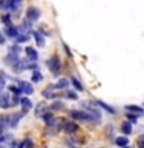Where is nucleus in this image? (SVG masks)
I'll return each instance as SVG.
<instances>
[{"instance_id":"1","label":"nucleus","mask_w":144,"mask_h":148,"mask_svg":"<svg viewBox=\"0 0 144 148\" xmlns=\"http://www.w3.org/2000/svg\"><path fill=\"white\" fill-rule=\"evenodd\" d=\"M70 116L76 120H95L91 117V114H88L87 111H78V110H73L70 111Z\"/></svg>"},{"instance_id":"2","label":"nucleus","mask_w":144,"mask_h":148,"mask_svg":"<svg viewBox=\"0 0 144 148\" xmlns=\"http://www.w3.org/2000/svg\"><path fill=\"white\" fill-rule=\"evenodd\" d=\"M25 114L22 111V113H14V114H9L8 117H5V120H6V125L8 127H11V128H16L17 127V123H19V120H20V117Z\"/></svg>"},{"instance_id":"3","label":"nucleus","mask_w":144,"mask_h":148,"mask_svg":"<svg viewBox=\"0 0 144 148\" xmlns=\"http://www.w3.org/2000/svg\"><path fill=\"white\" fill-rule=\"evenodd\" d=\"M46 65H48V68L51 69V73H53L54 76H57L59 71H60V62H59V59L57 57L50 59L48 62H46Z\"/></svg>"},{"instance_id":"4","label":"nucleus","mask_w":144,"mask_h":148,"mask_svg":"<svg viewBox=\"0 0 144 148\" xmlns=\"http://www.w3.org/2000/svg\"><path fill=\"white\" fill-rule=\"evenodd\" d=\"M40 17V11L37 8H28V11H26V18L30 22H34V20H37V18Z\"/></svg>"},{"instance_id":"5","label":"nucleus","mask_w":144,"mask_h":148,"mask_svg":"<svg viewBox=\"0 0 144 148\" xmlns=\"http://www.w3.org/2000/svg\"><path fill=\"white\" fill-rule=\"evenodd\" d=\"M12 97H9V94H0V108H9L12 106Z\"/></svg>"},{"instance_id":"6","label":"nucleus","mask_w":144,"mask_h":148,"mask_svg":"<svg viewBox=\"0 0 144 148\" xmlns=\"http://www.w3.org/2000/svg\"><path fill=\"white\" fill-rule=\"evenodd\" d=\"M5 63L6 65H11V66H14V68H19V63H20V60H19V57L17 56H14V54H8L6 57H5Z\"/></svg>"},{"instance_id":"7","label":"nucleus","mask_w":144,"mask_h":148,"mask_svg":"<svg viewBox=\"0 0 144 148\" xmlns=\"http://www.w3.org/2000/svg\"><path fill=\"white\" fill-rule=\"evenodd\" d=\"M22 92H25V94H33V91H34V88L31 86V83L28 82H20V85H19Z\"/></svg>"},{"instance_id":"8","label":"nucleus","mask_w":144,"mask_h":148,"mask_svg":"<svg viewBox=\"0 0 144 148\" xmlns=\"http://www.w3.org/2000/svg\"><path fill=\"white\" fill-rule=\"evenodd\" d=\"M25 53H26L28 60H31V62H36V60H37V51H36L34 48L28 46V48H25Z\"/></svg>"},{"instance_id":"9","label":"nucleus","mask_w":144,"mask_h":148,"mask_svg":"<svg viewBox=\"0 0 144 148\" xmlns=\"http://www.w3.org/2000/svg\"><path fill=\"white\" fill-rule=\"evenodd\" d=\"M5 34H6L8 37H11V39H17V37L20 36L19 34V29L14 28V26H8L6 29H5Z\"/></svg>"},{"instance_id":"10","label":"nucleus","mask_w":144,"mask_h":148,"mask_svg":"<svg viewBox=\"0 0 144 148\" xmlns=\"http://www.w3.org/2000/svg\"><path fill=\"white\" fill-rule=\"evenodd\" d=\"M20 103H22V111H23V113L30 111V110H31V106H33L31 100L28 99V97H22V99H20Z\"/></svg>"},{"instance_id":"11","label":"nucleus","mask_w":144,"mask_h":148,"mask_svg":"<svg viewBox=\"0 0 144 148\" xmlns=\"http://www.w3.org/2000/svg\"><path fill=\"white\" fill-rule=\"evenodd\" d=\"M64 130L67 133H74V131H78V123H74V122H64Z\"/></svg>"},{"instance_id":"12","label":"nucleus","mask_w":144,"mask_h":148,"mask_svg":"<svg viewBox=\"0 0 144 148\" xmlns=\"http://www.w3.org/2000/svg\"><path fill=\"white\" fill-rule=\"evenodd\" d=\"M115 143H116V145H118V147H127V143H129V137L127 136H121V137H116L115 139Z\"/></svg>"},{"instance_id":"13","label":"nucleus","mask_w":144,"mask_h":148,"mask_svg":"<svg viewBox=\"0 0 144 148\" xmlns=\"http://www.w3.org/2000/svg\"><path fill=\"white\" fill-rule=\"evenodd\" d=\"M45 110H46V105L45 103H39V105L36 106V116H37V117H40V116L44 117V116L46 114Z\"/></svg>"},{"instance_id":"14","label":"nucleus","mask_w":144,"mask_h":148,"mask_svg":"<svg viewBox=\"0 0 144 148\" xmlns=\"http://www.w3.org/2000/svg\"><path fill=\"white\" fill-rule=\"evenodd\" d=\"M30 29H31V22L28 20V18H25V20L22 22V26L19 28V31H23V34H26Z\"/></svg>"},{"instance_id":"15","label":"nucleus","mask_w":144,"mask_h":148,"mask_svg":"<svg viewBox=\"0 0 144 148\" xmlns=\"http://www.w3.org/2000/svg\"><path fill=\"white\" fill-rule=\"evenodd\" d=\"M125 110L132 111V113H135V114H143V108H141V106H138V105H127V106H125Z\"/></svg>"},{"instance_id":"16","label":"nucleus","mask_w":144,"mask_h":148,"mask_svg":"<svg viewBox=\"0 0 144 148\" xmlns=\"http://www.w3.org/2000/svg\"><path fill=\"white\" fill-rule=\"evenodd\" d=\"M67 86H68V80H67V79H59V82L54 85L56 90H65Z\"/></svg>"},{"instance_id":"17","label":"nucleus","mask_w":144,"mask_h":148,"mask_svg":"<svg viewBox=\"0 0 144 148\" xmlns=\"http://www.w3.org/2000/svg\"><path fill=\"white\" fill-rule=\"evenodd\" d=\"M121 131H123L125 136H129L130 133H132V123H129V122H124L123 123V127H121Z\"/></svg>"},{"instance_id":"18","label":"nucleus","mask_w":144,"mask_h":148,"mask_svg":"<svg viewBox=\"0 0 144 148\" xmlns=\"http://www.w3.org/2000/svg\"><path fill=\"white\" fill-rule=\"evenodd\" d=\"M96 103H98V105H99V106H101V108H104L105 111H109V113H110V114H115V113H116V111H115V108H111V106H109V105H107V103H104V102H99V100H98V102H96Z\"/></svg>"},{"instance_id":"19","label":"nucleus","mask_w":144,"mask_h":148,"mask_svg":"<svg viewBox=\"0 0 144 148\" xmlns=\"http://www.w3.org/2000/svg\"><path fill=\"white\" fill-rule=\"evenodd\" d=\"M34 37H36V42H37V45L39 46H44L45 45V39H44V36L40 34V32H34Z\"/></svg>"},{"instance_id":"20","label":"nucleus","mask_w":144,"mask_h":148,"mask_svg":"<svg viewBox=\"0 0 144 148\" xmlns=\"http://www.w3.org/2000/svg\"><path fill=\"white\" fill-rule=\"evenodd\" d=\"M2 22L6 25V28L8 26H12L11 25V16H9V14H3V16H2Z\"/></svg>"},{"instance_id":"21","label":"nucleus","mask_w":144,"mask_h":148,"mask_svg":"<svg viewBox=\"0 0 144 148\" xmlns=\"http://www.w3.org/2000/svg\"><path fill=\"white\" fill-rule=\"evenodd\" d=\"M71 82H73V85H74V88H76L78 91H82L84 90V86H82V83L78 80L76 77H71Z\"/></svg>"},{"instance_id":"22","label":"nucleus","mask_w":144,"mask_h":148,"mask_svg":"<svg viewBox=\"0 0 144 148\" xmlns=\"http://www.w3.org/2000/svg\"><path fill=\"white\" fill-rule=\"evenodd\" d=\"M31 80L34 82V83L40 82V80H42V74H40L39 71H34V73H33V76H31Z\"/></svg>"},{"instance_id":"23","label":"nucleus","mask_w":144,"mask_h":148,"mask_svg":"<svg viewBox=\"0 0 144 148\" xmlns=\"http://www.w3.org/2000/svg\"><path fill=\"white\" fill-rule=\"evenodd\" d=\"M16 40L19 42V43H25V42L30 40V37H28V34H20V36H19Z\"/></svg>"},{"instance_id":"24","label":"nucleus","mask_w":144,"mask_h":148,"mask_svg":"<svg viewBox=\"0 0 144 148\" xmlns=\"http://www.w3.org/2000/svg\"><path fill=\"white\" fill-rule=\"evenodd\" d=\"M60 108H64L62 102H54V103L51 105V110H60Z\"/></svg>"},{"instance_id":"25","label":"nucleus","mask_w":144,"mask_h":148,"mask_svg":"<svg viewBox=\"0 0 144 148\" xmlns=\"http://www.w3.org/2000/svg\"><path fill=\"white\" fill-rule=\"evenodd\" d=\"M19 51H20V48H19V46H11V48H9V54L17 56V54H19Z\"/></svg>"},{"instance_id":"26","label":"nucleus","mask_w":144,"mask_h":148,"mask_svg":"<svg viewBox=\"0 0 144 148\" xmlns=\"http://www.w3.org/2000/svg\"><path fill=\"white\" fill-rule=\"evenodd\" d=\"M67 97H68V99H71V100H76L78 99L76 92H73V91H67Z\"/></svg>"},{"instance_id":"27","label":"nucleus","mask_w":144,"mask_h":148,"mask_svg":"<svg viewBox=\"0 0 144 148\" xmlns=\"http://www.w3.org/2000/svg\"><path fill=\"white\" fill-rule=\"evenodd\" d=\"M138 147L139 148H144V134H141V136L138 137Z\"/></svg>"},{"instance_id":"28","label":"nucleus","mask_w":144,"mask_h":148,"mask_svg":"<svg viewBox=\"0 0 144 148\" xmlns=\"http://www.w3.org/2000/svg\"><path fill=\"white\" fill-rule=\"evenodd\" d=\"M23 148H33V142L30 139H26V140H23Z\"/></svg>"},{"instance_id":"29","label":"nucleus","mask_w":144,"mask_h":148,"mask_svg":"<svg viewBox=\"0 0 144 148\" xmlns=\"http://www.w3.org/2000/svg\"><path fill=\"white\" fill-rule=\"evenodd\" d=\"M9 90H11L14 94H19V92H22V91H20V88H16V86H9Z\"/></svg>"},{"instance_id":"30","label":"nucleus","mask_w":144,"mask_h":148,"mask_svg":"<svg viewBox=\"0 0 144 148\" xmlns=\"http://www.w3.org/2000/svg\"><path fill=\"white\" fill-rule=\"evenodd\" d=\"M3 86H5V77H0V91L3 90Z\"/></svg>"},{"instance_id":"31","label":"nucleus","mask_w":144,"mask_h":148,"mask_svg":"<svg viewBox=\"0 0 144 148\" xmlns=\"http://www.w3.org/2000/svg\"><path fill=\"white\" fill-rule=\"evenodd\" d=\"M127 119H129V120H132V122H136V117H135V116H130V114H129V116H127Z\"/></svg>"},{"instance_id":"32","label":"nucleus","mask_w":144,"mask_h":148,"mask_svg":"<svg viewBox=\"0 0 144 148\" xmlns=\"http://www.w3.org/2000/svg\"><path fill=\"white\" fill-rule=\"evenodd\" d=\"M2 43H5V37L0 34V45H2Z\"/></svg>"},{"instance_id":"33","label":"nucleus","mask_w":144,"mask_h":148,"mask_svg":"<svg viewBox=\"0 0 144 148\" xmlns=\"http://www.w3.org/2000/svg\"><path fill=\"white\" fill-rule=\"evenodd\" d=\"M124 148H129V147H124Z\"/></svg>"}]
</instances>
